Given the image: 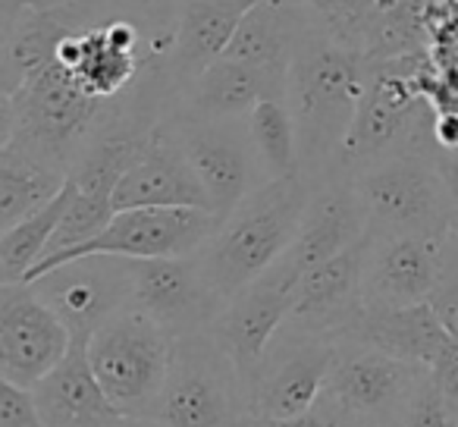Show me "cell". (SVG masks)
<instances>
[{
    "instance_id": "24",
    "label": "cell",
    "mask_w": 458,
    "mask_h": 427,
    "mask_svg": "<svg viewBox=\"0 0 458 427\" xmlns=\"http://www.w3.org/2000/svg\"><path fill=\"white\" fill-rule=\"evenodd\" d=\"M72 189L76 185L70 179L54 201H47L45 208L29 214L26 220L0 233V283H20L47 255L54 233H57L60 220H64L66 208L72 201Z\"/></svg>"
},
{
    "instance_id": "18",
    "label": "cell",
    "mask_w": 458,
    "mask_h": 427,
    "mask_svg": "<svg viewBox=\"0 0 458 427\" xmlns=\"http://www.w3.org/2000/svg\"><path fill=\"white\" fill-rule=\"evenodd\" d=\"M364 236H368V218H364V208L352 183L349 179H327L314 189L301 230L289 245L286 258L305 277L308 270L349 252Z\"/></svg>"
},
{
    "instance_id": "22",
    "label": "cell",
    "mask_w": 458,
    "mask_h": 427,
    "mask_svg": "<svg viewBox=\"0 0 458 427\" xmlns=\"http://www.w3.org/2000/svg\"><path fill=\"white\" fill-rule=\"evenodd\" d=\"M345 337L377 346V349L389 352L395 358H405L411 364H420V368H430L433 358L452 339L449 330L443 327V320L430 308V302L402 308L364 305Z\"/></svg>"
},
{
    "instance_id": "29",
    "label": "cell",
    "mask_w": 458,
    "mask_h": 427,
    "mask_svg": "<svg viewBox=\"0 0 458 427\" xmlns=\"http://www.w3.org/2000/svg\"><path fill=\"white\" fill-rule=\"evenodd\" d=\"M0 427H47L32 389L0 380Z\"/></svg>"
},
{
    "instance_id": "10",
    "label": "cell",
    "mask_w": 458,
    "mask_h": 427,
    "mask_svg": "<svg viewBox=\"0 0 458 427\" xmlns=\"http://www.w3.org/2000/svg\"><path fill=\"white\" fill-rule=\"evenodd\" d=\"M70 346L72 330L32 283H0V380L32 389Z\"/></svg>"
},
{
    "instance_id": "34",
    "label": "cell",
    "mask_w": 458,
    "mask_h": 427,
    "mask_svg": "<svg viewBox=\"0 0 458 427\" xmlns=\"http://www.w3.org/2000/svg\"><path fill=\"white\" fill-rule=\"evenodd\" d=\"M76 0H4V7H26V10H57L70 7Z\"/></svg>"
},
{
    "instance_id": "32",
    "label": "cell",
    "mask_w": 458,
    "mask_h": 427,
    "mask_svg": "<svg viewBox=\"0 0 458 427\" xmlns=\"http://www.w3.org/2000/svg\"><path fill=\"white\" fill-rule=\"evenodd\" d=\"M433 141H437L443 151L458 154V110H443V114H433Z\"/></svg>"
},
{
    "instance_id": "5",
    "label": "cell",
    "mask_w": 458,
    "mask_h": 427,
    "mask_svg": "<svg viewBox=\"0 0 458 427\" xmlns=\"http://www.w3.org/2000/svg\"><path fill=\"white\" fill-rule=\"evenodd\" d=\"M148 418L164 427H242L249 387L210 330L176 339L170 377Z\"/></svg>"
},
{
    "instance_id": "16",
    "label": "cell",
    "mask_w": 458,
    "mask_h": 427,
    "mask_svg": "<svg viewBox=\"0 0 458 427\" xmlns=\"http://www.w3.org/2000/svg\"><path fill=\"white\" fill-rule=\"evenodd\" d=\"M114 208H201L210 210L208 192L201 179L195 176L191 164L185 160L182 148L176 145L166 120L157 126L148 151L139 158V164L116 183ZM214 214V210H210Z\"/></svg>"
},
{
    "instance_id": "14",
    "label": "cell",
    "mask_w": 458,
    "mask_h": 427,
    "mask_svg": "<svg viewBox=\"0 0 458 427\" xmlns=\"http://www.w3.org/2000/svg\"><path fill=\"white\" fill-rule=\"evenodd\" d=\"M449 236H370L364 258V305H420L439 283Z\"/></svg>"
},
{
    "instance_id": "11",
    "label": "cell",
    "mask_w": 458,
    "mask_h": 427,
    "mask_svg": "<svg viewBox=\"0 0 458 427\" xmlns=\"http://www.w3.org/2000/svg\"><path fill=\"white\" fill-rule=\"evenodd\" d=\"M132 277V305L148 312L173 337L210 330L226 299L210 286L201 255L182 258H141L129 261Z\"/></svg>"
},
{
    "instance_id": "6",
    "label": "cell",
    "mask_w": 458,
    "mask_h": 427,
    "mask_svg": "<svg viewBox=\"0 0 458 427\" xmlns=\"http://www.w3.org/2000/svg\"><path fill=\"white\" fill-rule=\"evenodd\" d=\"M427 368L395 358L361 339H339L324 399L345 427H399Z\"/></svg>"
},
{
    "instance_id": "26",
    "label": "cell",
    "mask_w": 458,
    "mask_h": 427,
    "mask_svg": "<svg viewBox=\"0 0 458 427\" xmlns=\"http://www.w3.org/2000/svg\"><path fill=\"white\" fill-rule=\"evenodd\" d=\"M377 7H380V0H318L311 10L318 13L327 32L336 35L345 45L358 47V38H361L364 26Z\"/></svg>"
},
{
    "instance_id": "25",
    "label": "cell",
    "mask_w": 458,
    "mask_h": 427,
    "mask_svg": "<svg viewBox=\"0 0 458 427\" xmlns=\"http://www.w3.org/2000/svg\"><path fill=\"white\" fill-rule=\"evenodd\" d=\"M249 135L251 148L258 154L264 179H286L301 173V145H299V126L283 98H267L261 101L249 116Z\"/></svg>"
},
{
    "instance_id": "3",
    "label": "cell",
    "mask_w": 458,
    "mask_h": 427,
    "mask_svg": "<svg viewBox=\"0 0 458 427\" xmlns=\"http://www.w3.org/2000/svg\"><path fill=\"white\" fill-rule=\"evenodd\" d=\"M439 160L443 148L427 135L352 173L370 236H449L452 201Z\"/></svg>"
},
{
    "instance_id": "8",
    "label": "cell",
    "mask_w": 458,
    "mask_h": 427,
    "mask_svg": "<svg viewBox=\"0 0 458 427\" xmlns=\"http://www.w3.org/2000/svg\"><path fill=\"white\" fill-rule=\"evenodd\" d=\"M339 339L283 324L251 377L249 414L255 418H295L324 399Z\"/></svg>"
},
{
    "instance_id": "12",
    "label": "cell",
    "mask_w": 458,
    "mask_h": 427,
    "mask_svg": "<svg viewBox=\"0 0 458 427\" xmlns=\"http://www.w3.org/2000/svg\"><path fill=\"white\" fill-rule=\"evenodd\" d=\"M299 280L301 274L295 270V264L283 255L258 280H251L245 289H239L223 305V312L216 314L214 324H210L214 339L236 362V368L242 371L245 380L258 368L267 346L280 333V327L289 320Z\"/></svg>"
},
{
    "instance_id": "33",
    "label": "cell",
    "mask_w": 458,
    "mask_h": 427,
    "mask_svg": "<svg viewBox=\"0 0 458 427\" xmlns=\"http://www.w3.org/2000/svg\"><path fill=\"white\" fill-rule=\"evenodd\" d=\"M443 176L445 185H449V201H452V230L458 233V154L443 151Z\"/></svg>"
},
{
    "instance_id": "2",
    "label": "cell",
    "mask_w": 458,
    "mask_h": 427,
    "mask_svg": "<svg viewBox=\"0 0 458 427\" xmlns=\"http://www.w3.org/2000/svg\"><path fill=\"white\" fill-rule=\"evenodd\" d=\"M314 189L318 185L301 173L270 179L258 185L229 218L220 220L210 243L198 255L210 286L223 299L229 302L286 255L301 230Z\"/></svg>"
},
{
    "instance_id": "23",
    "label": "cell",
    "mask_w": 458,
    "mask_h": 427,
    "mask_svg": "<svg viewBox=\"0 0 458 427\" xmlns=\"http://www.w3.org/2000/svg\"><path fill=\"white\" fill-rule=\"evenodd\" d=\"M70 173L16 145H0V233L60 195Z\"/></svg>"
},
{
    "instance_id": "9",
    "label": "cell",
    "mask_w": 458,
    "mask_h": 427,
    "mask_svg": "<svg viewBox=\"0 0 458 427\" xmlns=\"http://www.w3.org/2000/svg\"><path fill=\"white\" fill-rule=\"evenodd\" d=\"M166 126L201 179L216 220L229 218L258 185L267 183L245 120H198L173 114Z\"/></svg>"
},
{
    "instance_id": "7",
    "label": "cell",
    "mask_w": 458,
    "mask_h": 427,
    "mask_svg": "<svg viewBox=\"0 0 458 427\" xmlns=\"http://www.w3.org/2000/svg\"><path fill=\"white\" fill-rule=\"evenodd\" d=\"M216 226H220V220H216L210 210H201V208L116 210L114 220H110L98 236H91L89 243L76 245V249L41 258L20 283H32V280H38L45 270L57 268V264L79 261V258H91V255H114V258H129V261L198 255V252L210 243Z\"/></svg>"
},
{
    "instance_id": "19",
    "label": "cell",
    "mask_w": 458,
    "mask_h": 427,
    "mask_svg": "<svg viewBox=\"0 0 458 427\" xmlns=\"http://www.w3.org/2000/svg\"><path fill=\"white\" fill-rule=\"evenodd\" d=\"M258 0H173V73L182 91L226 54Z\"/></svg>"
},
{
    "instance_id": "27",
    "label": "cell",
    "mask_w": 458,
    "mask_h": 427,
    "mask_svg": "<svg viewBox=\"0 0 458 427\" xmlns=\"http://www.w3.org/2000/svg\"><path fill=\"white\" fill-rule=\"evenodd\" d=\"M399 427H458V412L439 393L437 383L430 380V371H427V377L414 389Z\"/></svg>"
},
{
    "instance_id": "28",
    "label": "cell",
    "mask_w": 458,
    "mask_h": 427,
    "mask_svg": "<svg viewBox=\"0 0 458 427\" xmlns=\"http://www.w3.org/2000/svg\"><path fill=\"white\" fill-rule=\"evenodd\" d=\"M430 308L437 312V318L443 320V327L449 330V337L458 339V233H449V243H445V261L439 283L430 293Z\"/></svg>"
},
{
    "instance_id": "20",
    "label": "cell",
    "mask_w": 458,
    "mask_h": 427,
    "mask_svg": "<svg viewBox=\"0 0 458 427\" xmlns=\"http://www.w3.org/2000/svg\"><path fill=\"white\" fill-rule=\"evenodd\" d=\"M286 85L289 79L220 57L182 91L176 114L198 120H245L267 98L286 101Z\"/></svg>"
},
{
    "instance_id": "17",
    "label": "cell",
    "mask_w": 458,
    "mask_h": 427,
    "mask_svg": "<svg viewBox=\"0 0 458 427\" xmlns=\"http://www.w3.org/2000/svg\"><path fill=\"white\" fill-rule=\"evenodd\" d=\"M47 427H110L126 414L110 402L89 358V337H72L66 358L32 387Z\"/></svg>"
},
{
    "instance_id": "21",
    "label": "cell",
    "mask_w": 458,
    "mask_h": 427,
    "mask_svg": "<svg viewBox=\"0 0 458 427\" xmlns=\"http://www.w3.org/2000/svg\"><path fill=\"white\" fill-rule=\"evenodd\" d=\"M311 22V7H299L289 0H258L245 13V20L239 22L223 57L289 79V66L299 51V41Z\"/></svg>"
},
{
    "instance_id": "4",
    "label": "cell",
    "mask_w": 458,
    "mask_h": 427,
    "mask_svg": "<svg viewBox=\"0 0 458 427\" xmlns=\"http://www.w3.org/2000/svg\"><path fill=\"white\" fill-rule=\"evenodd\" d=\"M176 337L139 305L110 314L89 337V358L104 393L129 418H148L170 377Z\"/></svg>"
},
{
    "instance_id": "1",
    "label": "cell",
    "mask_w": 458,
    "mask_h": 427,
    "mask_svg": "<svg viewBox=\"0 0 458 427\" xmlns=\"http://www.w3.org/2000/svg\"><path fill=\"white\" fill-rule=\"evenodd\" d=\"M370 73L374 64L358 47L327 32L314 13L289 66L286 85V104L299 126L301 176L314 185L333 176L339 148L370 85Z\"/></svg>"
},
{
    "instance_id": "36",
    "label": "cell",
    "mask_w": 458,
    "mask_h": 427,
    "mask_svg": "<svg viewBox=\"0 0 458 427\" xmlns=\"http://www.w3.org/2000/svg\"><path fill=\"white\" fill-rule=\"evenodd\" d=\"M289 4H299V7H314L318 0H289Z\"/></svg>"
},
{
    "instance_id": "15",
    "label": "cell",
    "mask_w": 458,
    "mask_h": 427,
    "mask_svg": "<svg viewBox=\"0 0 458 427\" xmlns=\"http://www.w3.org/2000/svg\"><path fill=\"white\" fill-rule=\"evenodd\" d=\"M370 233L349 252L330 258L320 268L308 270L295 289L293 312H289V327H299L308 333H327V337L343 339L352 330L364 308L361 277L364 258H368Z\"/></svg>"
},
{
    "instance_id": "30",
    "label": "cell",
    "mask_w": 458,
    "mask_h": 427,
    "mask_svg": "<svg viewBox=\"0 0 458 427\" xmlns=\"http://www.w3.org/2000/svg\"><path fill=\"white\" fill-rule=\"evenodd\" d=\"M242 427H345V421L339 418L330 402L320 399L311 412L295 414V418H255V414H249Z\"/></svg>"
},
{
    "instance_id": "35",
    "label": "cell",
    "mask_w": 458,
    "mask_h": 427,
    "mask_svg": "<svg viewBox=\"0 0 458 427\" xmlns=\"http://www.w3.org/2000/svg\"><path fill=\"white\" fill-rule=\"evenodd\" d=\"M110 427H164V424H157L154 418H120L116 424H110Z\"/></svg>"
},
{
    "instance_id": "31",
    "label": "cell",
    "mask_w": 458,
    "mask_h": 427,
    "mask_svg": "<svg viewBox=\"0 0 458 427\" xmlns=\"http://www.w3.org/2000/svg\"><path fill=\"white\" fill-rule=\"evenodd\" d=\"M427 371H430V380L439 387V393L458 412V339L455 337L443 346V352L433 358V364Z\"/></svg>"
},
{
    "instance_id": "13",
    "label": "cell",
    "mask_w": 458,
    "mask_h": 427,
    "mask_svg": "<svg viewBox=\"0 0 458 427\" xmlns=\"http://www.w3.org/2000/svg\"><path fill=\"white\" fill-rule=\"evenodd\" d=\"M35 293L66 320L72 337H91L110 314L132 305L126 258L91 255L45 270L32 280Z\"/></svg>"
}]
</instances>
